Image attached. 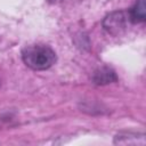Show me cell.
<instances>
[{"mask_svg":"<svg viewBox=\"0 0 146 146\" xmlns=\"http://www.w3.org/2000/svg\"><path fill=\"white\" fill-rule=\"evenodd\" d=\"M22 59L24 64L34 71H43L51 67L56 63L55 51L44 44H32L22 50Z\"/></svg>","mask_w":146,"mask_h":146,"instance_id":"obj_1","label":"cell"},{"mask_svg":"<svg viewBox=\"0 0 146 146\" xmlns=\"http://www.w3.org/2000/svg\"><path fill=\"white\" fill-rule=\"evenodd\" d=\"M129 22H130V18L128 13L113 11L103 19V27L107 33L112 35H119L123 31H125Z\"/></svg>","mask_w":146,"mask_h":146,"instance_id":"obj_2","label":"cell"},{"mask_svg":"<svg viewBox=\"0 0 146 146\" xmlns=\"http://www.w3.org/2000/svg\"><path fill=\"white\" fill-rule=\"evenodd\" d=\"M116 80H117V76L115 72L107 66L97 68L92 73V76H91V81L97 86H106V84L115 82Z\"/></svg>","mask_w":146,"mask_h":146,"instance_id":"obj_3","label":"cell"},{"mask_svg":"<svg viewBox=\"0 0 146 146\" xmlns=\"http://www.w3.org/2000/svg\"><path fill=\"white\" fill-rule=\"evenodd\" d=\"M129 18L131 23H143L146 19V5L145 0H137L135 6L130 9Z\"/></svg>","mask_w":146,"mask_h":146,"instance_id":"obj_4","label":"cell"},{"mask_svg":"<svg viewBox=\"0 0 146 146\" xmlns=\"http://www.w3.org/2000/svg\"><path fill=\"white\" fill-rule=\"evenodd\" d=\"M114 144H122V145H145V137L144 135H136V133H120L115 136Z\"/></svg>","mask_w":146,"mask_h":146,"instance_id":"obj_5","label":"cell"},{"mask_svg":"<svg viewBox=\"0 0 146 146\" xmlns=\"http://www.w3.org/2000/svg\"><path fill=\"white\" fill-rule=\"evenodd\" d=\"M0 86H1V82H0Z\"/></svg>","mask_w":146,"mask_h":146,"instance_id":"obj_6","label":"cell"}]
</instances>
